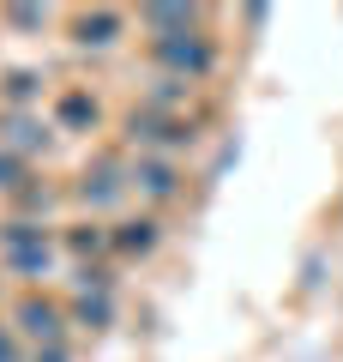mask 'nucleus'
Returning <instances> with one entry per match:
<instances>
[{
    "instance_id": "f03ea898",
    "label": "nucleus",
    "mask_w": 343,
    "mask_h": 362,
    "mask_svg": "<svg viewBox=\"0 0 343 362\" xmlns=\"http://www.w3.org/2000/svg\"><path fill=\"white\" fill-rule=\"evenodd\" d=\"M25 326L37 338H54V332H61V314H54L49 302H25Z\"/></svg>"
},
{
    "instance_id": "7ed1b4c3",
    "label": "nucleus",
    "mask_w": 343,
    "mask_h": 362,
    "mask_svg": "<svg viewBox=\"0 0 343 362\" xmlns=\"http://www.w3.org/2000/svg\"><path fill=\"white\" fill-rule=\"evenodd\" d=\"M163 61H175V66H193V73H199V66L211 61V54H205L199 42H163Z\"/></svg>"
},
{
    "instance_id": "0eeeda50",
    "label": "nucleus",
    "mask_w": 343,
    "mask_h": 362,
    "mask_svg": "<svg viewBox=\"0 0 343 362\" xmlns=\"http://www.w3.org/2000/svg\"><path fill=\"white\" fill-rule=\"evenodd\" d=\"M61 115H66V121H85V115H90V103H85V97H66Z\"/></svg>"
},
{
    "instance_id": "1a4fd4ad",
    "label": "nucleus",
    "mask_w": 343,
    "mask_h": 362,
    "mask_svg": "<svg viewBox=\"0 0 343 362\" xmlns=\"http://www.w3.org/2000/svg\"><path fill=\"white\" fill-rule=\"evenodd\" d=\"M0 175H13V163H6V157H0Z\"/></svg>"
},
{
    "instance_id": "39448f33",
    "label": "nucleus",
    "mask_w": 343,
    "mask_h": 362,
    "mask_svg": "<svg viewBox=\"0 0 343 362\" xmlns=\"http://www.w3.org/2000/svg\"><path fill=\"white\" fill-rule=\"evenodd\" d=\"M139 181H145V187H151V194H169V187H175V175H169L163 163H151V169H145Z\"/></svg>"
},
{
    "instance_id": "f257e3e1",
    "label": "nucleus",
    "mask_w": 343,
    "mask_h": 362,
    "mask_svg": "<svg viewBox=\"0 0 343 362\" xmlns=\"http://www.w3.org/2000/svg\"><path fill=\"white\" fill-rule=\"evenodd\" d=\"M6 247H13V259L25 272H37V266H49V242H37V235L25 230V223H13V230H6Z\"/></svg>"
},
{
    "instance_id": "423d86ee",
    "label": "nucleus",
    "mask_w": 343,
    "mask_h": 362,
    "mask_svg": "<svg viewBox=\"0 0 343 362\" xmlns=\"http://www.w3.org/2000/svg\"><path fill=\"white\" fill-rule=\"evenodd\" d=\"M121 247H151V223H133V230L121 235Z\"/></svg>"
},
{
    "instance_id": "20e7f679",
    "label": "nucleus",
    "mask_w": 343,
    "mask_h": 362,
    "mask_svg": "<svg viewBox=\"0 0 343 362\" xmlns=\"http://www.w3.org/2000/svg\"><path fill=\"white\" fill-rule=\"evenodd\" d=\"M78 37H85V42H109V37H114V18H109V13L85 18V25H78Z\"/></svg>"
},
{
    "instance_id": "6e6552de",
    "label": "nucleus",
    "mask_w": 343,
    "mask_h": 362,
    "mask_svg": "<svg viewBox=\"0 0 343 362\" xmlns=\"http://www.w3.org/2000/svg\"><path fill=\"white\" fill-rule=\"evenodd\" d=\"M0 362H18V356H13V344H6V338H0Z\"/></svg>"
}]
</instances>
